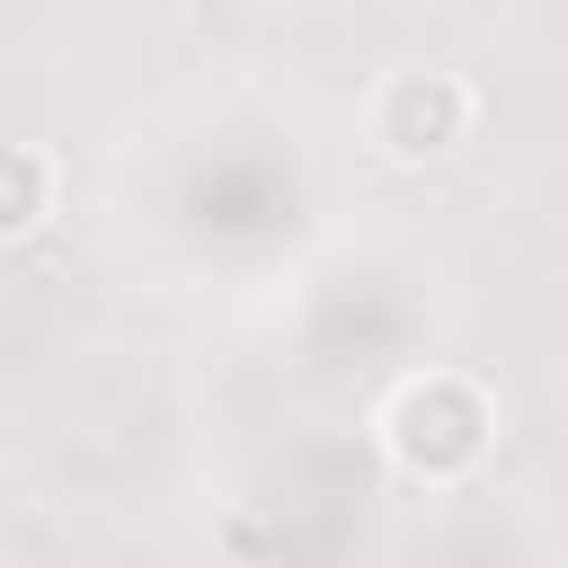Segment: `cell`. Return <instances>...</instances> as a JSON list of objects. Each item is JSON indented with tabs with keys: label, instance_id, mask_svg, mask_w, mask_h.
Instances as JSON below:
<instances>
[{
	"label": "cell",
	"instance_id": "1",
	"mask_svg": "<svg viewBox=\"0 0 568 568\" xmlns=\"http://www.w3.org/2000/svg\"><path fill=\"white\" fill-rule=\"evenodd\" d=\"M373 444L408 488H462L497 453V390L479 373H462V364H417V373H399L382 390Z\"/></svg>",
	"mask_w": 568,
	"mask_h": 568
},
{
	"label": "cell",
	"instance_id": "2",
	"mask_svg": "<svg viewBox=\"0 0 568 568\" xmlns=\"http://www.w3.org/2000/svg\"><path fill=\"white\" fill-rule=\"evenodd\" d=\"M364 142L390 169H444L479 142V89L444 62H399L364 89Z\"/></svg>",
	"mask_w": 568,
	"mask_h": 568
},
{
	"label": "cell",
	"instance_id": "3",
	"mask_svg": "<svg viewBox=\"0 0 568 568\" xmlns=\"http://www.w3.org/2000/svg\"><path fill=\"white\" fill-rule=\"evenodd\" d=\"M62 213V169L44 142H0V248L44 240Z\"/></svg>",
	"mask_w": 568,
	"mask_h": 568
}]
</instances>
